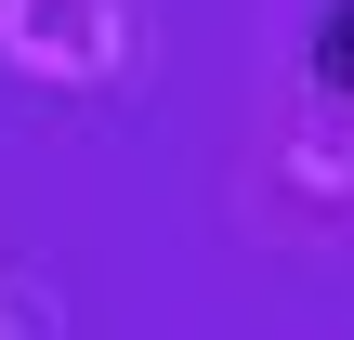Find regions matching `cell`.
<instances>
[{
	"label": "cell",
	"mask_w": 354,
	"mask_h": 340,
	"mask_svg": "<svg viewBox=\"0 0 354 340\" xmlns=\"http://www.w3.org/2000/svg\"><path fill=\"white\" fill-rule=\"evenodd\" d=\"M315 79L354 105V0H328V26H315Z\"/></svg>",
	"instance_id": "cell-1"
}]
</instances>
